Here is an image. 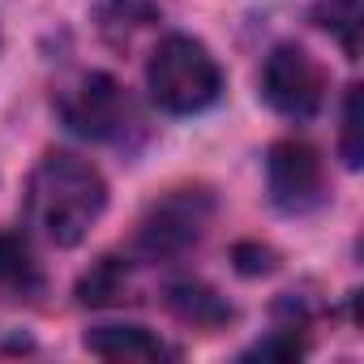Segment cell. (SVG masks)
Wrapping results in <instances>:
<instances>
[{"mask_svg": "<svg viewBox=\"0 0 364 364\" xmlns=\"http://www.w3.org/2000/svg\"><path fill=\"white\" fill-rule=\"evenodd\" d=\"M210 210H215V202H210L206 189H171L167 198H159L146 210V219L137 228V249L154 262L189 253L202 240V232L210 223Z\"/></svg>", "mask_w": 364, "mask_h": 364, "instance_id": "4", "label": "cell"}, {"mask_svg": "<svg viewBox=\"0 0 364 364\" xmlns=\"http://www.w3.org/2000/svg\"><path fill=\"white\" fill-rule=\"evenodd\" d=\"M313 22L330 39H338V48H343L347 60L360 56V26H364L360 0H313Z\"/></svg>", "mask_w": 364, "mask_h": 364, "instance_id": "11", "label": "cell"}, {"mask_svg": "<svg viewBox=\"0 0 364 364\" xmlns=\"http://www.w3.org/2000/svg\"><path fill=\"white\" fill-rule=\"evenodd\" d=\"M262 99L287 120H313L326 103V69L296 43H279L262 65Z\"/></svg>", "mask_w": 364, "mask_h": 364, "instance_id": "5", "label": "cell"}, {"mask_svg": "<svg viewBox=\"0 0 364 364\" xmlns=\"http://www.w3.org/2000/svg\"><path fill=\"white\" fill-rule=\"evenodd\" d=\"M56 107H60V120L77 137H90V141H124V133L137 124L133 99L107 73H86L77 86L60 95Z\"/></svg>", "mask_w": 364, "mask_h": 364, "instance_id": "3", "label": "cell"}, {"mask_svg": "<svg viewBox=\"0 0 364 364\" xmlns=\"http://www.w3.org/2000/svg\"><path fill=\"white\" fill-rule=\"evenodd\" d=\"M86 351L99 360H112V364H150V360L171 355V347H163L141 326H99L86 334Z\"/></svg>", "mask_w": 364, "mask_h": 364, "instance_id": "8", "label": "cell"}, {"mask_svg": "<svg viewBox=\"0 0 364 364\" xmlns=\"http://www.w3.org/2000/svg\"><path fill=\"white\" fill-rule=\"evenodd\" d=\"M90 18L107 48L129 52L146 31L163 22V5L159 0H90Z\"/></svg>", "mask_w": 364, "mask_h": 364, "instance_id": "7", "label": "cell"}, {"mask_svg": "<svg viewBox=\"0 0 364 364\" xmlns=\"http://www.w3.org/2000/svg\"><path fill=\"white\" fill-rule=\"evenodd\" d=\"M338 146H343V163L360 167V154H364V146H360V86H351L343 99V141Z\"/></svg>", "mask_w": 364, "mask_h": 364, "instance_id": "13", "label": "cell"}, {"mask_svg": "<svg viewBox=\"0 0 364 364\" xmlns=\"http://www.w3.org/2000/svg\"><path fill=\"white\" fill-rule=\"evenodd\" d=\"M266 185H270V202L287 215H304L321 202L326 189V167L321 154L309 141H274L266 154Z\"/></svg>", "mask_w": 364, "mask_h": 364, "instance_id": "6", "label": "cell"}, {"mask_svg": "<svg viewBox=\"0 0 364 364\" xmlns=\"http://www.w3.org/2000/svg\"><path fill=\"white\" fill-rule=\"evenodd\" d=\"M163 300H167V309L185 321V326H198V330H219V326H228L232 317H236V309L215 291V287H206V283H198V279H185V283H171L167 291H163Z\"/></svg>", "mask_w": 364, "mask_h": 364, "instance_id": "9", "label": "cell"}, {"mask_svg": "<svg viewBox=\"0 0 364 364\" xmlns=\"http://www.w3.org/2000/svg\"><path fill=\"white\" fill-rule=\"evenodd\" d=\"M103 210H107V180L99 176L95 163L69 150H48L26 180V219L56 249L82 245Z\"/></svg>", "mask_w": 364, "mask_h": 364, "instance_id": "1", "label": "cell"}, {"mask_svg": "<svg viewBox=\"0 0 364 364\" xmlns=\"http://www.w3.org/2000/svg\"><path fill=\"white\" fill-rule=\"evenodd\" d=\"M146 86L150 99L171 112V116H193L206 112L219 95H223V69L210 56L206 43L189 39V35H167L146 65Z\"/></svg>", "mask_w": 364, "mask_h": 364, "instance_id": "2", "label": "cell"}, {"mask_svg": "<svg viewBox=\"0 0 364 364\" xmlns=\"http://www.w3.org/2000/svg\"><path fill=\"white\" fill-rule=\"evenodd\" d=\"M129 262H120V257H99L86 274H82V283H77V304H90V309H99V304H120V300H129Z\"/></svg>", "mask_w": 364, "mask_h": 364, "instance_id": "10", "label": "cell"}, {"mask_svg": "<svg viewBox=\"0 0 364 364\" xmlns=\"http://www.w3.org/2000/svg\"><path fill=\"white\" fill-rule=\"evenodd\" d=\"M236 270L240 274H266V270H274V253L262 245H236Z\"/></svg>", "mask_w": 364, "mask_h": 364, "instance_id": "14", "label": "cell"}, {"mask_svg": "<svg viewBox=\"0 0 364 364\" xmlns=\"http://www.w3.org/2000/svg\"><path fill=\"white\" fill-rule=\"evenodd\" d=\"M300 351H304V338H296V334H283V330H279L270 343H257L249 355H262V360H274V355H279V360H296Z\"/></svg>", "mask_w": 364, "mask_h": 364, "instance_id": "15", "label": "cell"}, {"mask_svg": "<svg viewBox=\"0 0 364 364\" xmlns=\"http://www.w3.org/2000/svg\"><path fill=\"white\" fill-rule=\"evenodd\" d=\"M0 287H9V291L39 287V262L31 253V240L18 232H0Z\"/></svg>", "mask_w": 364, "mask_h": 364, "instance_id": "12", "label": "cell"}]
</instances>
